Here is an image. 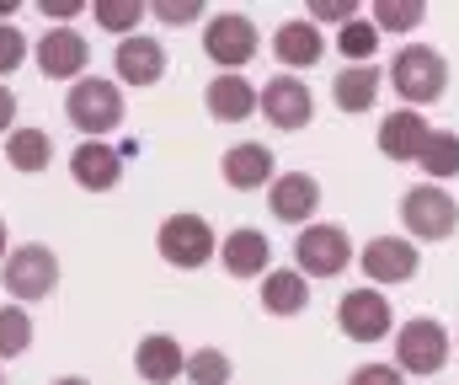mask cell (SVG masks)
<instances>
[{
	"mask_svg": "<svg viewBox=\"0 0 459 385\" xmlns=\"http://www.w3.org/2000/svg\"><path fill=\"white\" fill-rule=\"evenodd\" d=\"M390 86L401 102L411 108H428L449 92V59L433 48V43H406L395 59H390Z\"/></svg>",
	"mask_w": 459,
	"mask_h": 385,
	"instance_id": "6da1fadb",
	"label": "cell"
},
{
	"mask_svg": "<svg viewBox=\"0 0 459 385\" xmlns=\"http://www.w3.org/2000/svg\"><path fill=\"white\" fill-rule=\"evenodd\" d=\"M401 225L417 241H449L459 231V198L449 188H438V182H417L401 198Z\"/></svg>",
	"mask_w": 459,
	"mask_h": 385,
	"instance_id": "7a4b0ae2",
	"label": "cell"
},
{
	"mask_svg": "<svg viewBox=\"0 0 459 385\" xmlns=\"http://www.w3.org/2000/svg\"><path fill=\"white\" fill-rule=\"evenodd\" d=\"M455 354V337L433 316H411L395 327V370L401 375H438Z\"/></svg>",
	"mask_w": 459,
	"mask_h": 385,
	"instance_id": "3957f363",
	"label": "cell"
},
{
	"mask_svg": "<svg viewBox=\"0 0 459 385\" xmlns=\"http://www.w3.org/2000/svg\"><path fill=\"white\" fill-rule=\"evenodd\" d=\"M65 113H70V124L81 128L86 139H102V134H113V128L123 124V92H117L113 81L81 75V81L70 86V102H65Z\"/></svg>",
	"mask_w": 459,
	"mask_h": 385,
	"instance_id": "277c9868",
	"label": "cell"
},
{
	"mask_svg": "<svg viewBox=\"0 0 459 385\" xmlns=\"http://www.w3.org/2000/svg\"><path fill=\"white\" fill-rule=\"evenodd\" d=\"M358 267L368 278V289H395V284H411L417 267H422V252L411 236H374L363 252H358Z\"/></svg>",
	"mask_w": 459,
	"mask_h": 385,
	"instance_id": "5b68a950",
	"label": "cell"
},
{
	"mask_svg": "<svg viewBox=\"0 0 459 385\" xmlns=\"http://www.w3.org/2000/svg\"><path fill=\"white\" fill-rule=\"evenodd\" d=\"M155 247H160V257L171 267H204L220 241H214V231H209L204 214H166L160 231H155Z\"/></svg>",
	"mask_w": 459,
	"mask_h": 385,
	"instance_id": "8992f818",
	"label": "cell"
},
{
	"mask_svg": "<svg viewBox=\"0 0 459 385\" xmlns=\"http://www.w3.org/2000/svg\"><path fill=\"white\" fill-rule=\"evenodd\" d=\"M256 22L240 16V11H220L214 22H204V54L214 65H225V75H240V65H251L256 54Z\"/></svg>",
	"mask_w": 459,
	"mask_h": 385,
	"instance_id": "52a82bcc",
	"label": "cell"
},
{
	"mask_svg": "<svg viewBox=\"0 0 459 385\" xmlns=\"http://www.w3.org/2000/svg\"><path fill=\"white\" fill-rule=\"evenodd\" d=\"M294 262L305 278H337L352 262V241H347L342 225H305L294 236Z\"/></svg>",
	"mask_w": 459,
	"mask_h": 385,
	"instance_id": "ba28073f",
	"label": "cell"
},
{
	"mask_svg": "<svg viewBox=\"0 0 459 385\" xmlns=\"http://www.w3.org/2000/svg\"><path fill=\"white\" fill-rule=\"evenodd\" d=\"M337 327H342V337L352 343H379V337H390V327H395V316H390V300H385V289H347L342 300H337Z\"/></svg>",
	"mask_w": 459,
	"mask_h": 385,
	"instance_id": "9c48e42d",
	"label": "cell"
},
{
	"mask_svg": "<svg viewBox=\"0 0 459 385\" xmlns=\"http://www.w3.org/2000/svg\"><path fill=\"white\" fill-rule=\"evenodd\" d=\"M0 284H5L16 300H48V294L59 289V257L48 252V247H16V252L5 257Z\"/></svg>",
	"mask_w": 459,
	"mask_h": 385,
	"instance_id": "30bf717a",
	"label": "cell"
},
{
	"mask_svg": "<svg viewBox=\"0 0 459 385\" xmlns=\"http://www.w3.org/2000/svg\"><path fill=\"white\" fill-rule=\"evenodd\" d=\"M262 118H267L273 128H283V134L310 128V118H316L310 86H305L299 75H273V81L262 86Z\"/></svg>",
	"mask_w": 459,
	"mask_h": 385,
	"instance_id": "8fae6325",
	"label": "cell"
},
{
	"mask_svg": "<svg viewBox=\"0 0 459 385\" xmlns=\"http://www.w3.org/2000/svg\"><path fill=\"white\" fill-rule=\"evenodd\" d=\"M267 209H273V220H283V225H316V209H321V182L310 177V171H283L273 188H267Z\"/></svg>",
	"mask_w": 459,
	"mask_h": 385,
	"instance_id": "7c38bea8",
	"label": "cell"
},
{
	"mask_svg": "<svg viewBox=\"0 0 459 385\" xmlns=\"http://www.w3.org/2000/svg\"><path fill=\"white\" fill-rule=\"evenodd\" d=\"M86 59H91V48H86V38L75 27H48L38 38V70L48 81H81Z\"/></svg>",
	"mask_w": 459,
	"mask_h": 385,
	"instance_id": "4fadbf2b",
	"label": "cell"
},
{
	"mask_svg": "<svg viewBox=\"0 0 459 385\" xmlns=\"http://www.w3.org/2000/svg\"><path fill=\"white\" fill-rule=\"evenodd\" d=\"M273 54H278V65L294 75V70L321 65L326 38H321V27H316L310 16H294V22H278V32H273Z\"/></svg>",
	"mask_w": 459,
	"mask_h": 385,
	"instance_id": "5bb4252c",
	"label": "cell"
},
{
	"mask_svg": "<svg viewBox=\"0 0 459 385\" xmlns=\"http://www.w3.org/2000/svg\"><path fill=\"white\" fill-rule=\"evenodd\" d=\"M70 177H75L86 193H108V188H117V177H123L117 144H108V139H81V150L70 155Z\"/></svg>",
	"mask_w": 459,
	"mask_h": 385,
	"instance_id": "9a60e30c",
	"label": "cell"
},
{
	"mask_svg": "<svg viewBox=\"0 0 459 385\" xmlns=\"http://www.w3.org/2000/svg\"><path fill=\"white\" fill-rule=\"evenodd\" d=\"M428 139H433V128H428V118L417 108H395L379 124V155L385 161H417L428 150Z\"/></svg>",
	"mask_w": 459,
	"mask_h": 385,
	"instance_id": "2e32d148",
	"label": "cell"
},
{
	"mask_svg": "<svg viewBox=\"0 0 459 385\" xmlns=\"http://www.w3.org/2000/svg\"><path fill=\"white\" fill-rule=\"evenodd\" d=\"M113 65H117V81H123V86H155V81L166 75V48H160L155 38L134 32V38L117 43Z\"/></svg>",
	"mask_w": 459,
	"mask_h": 385,
	"instance_id": "e0dca14e",
	"label": "cell"
},
{
	"mask_svg": "<svg viewBox=\"0 0 459 385\" xmlns=\"http://www.w3.org/2000/svg\"><path fill=\"white\" fill-rule=\"evenodd\" d=\"M220 171H225L230 188H240V193H251V188H273V182H278V171H273V150H267V144H256V139L230 144Z\"/></svg>",
	"mask_w": 459,
	"mask_h": 385,
	"instance_id": "ac0fdd59",
	"label": "cell"
},
{
	"mask_svg": "<svg viewBox=\"0 0 459 385\" xmlns=\"http://www.w3.org/2000/svg\"><path fill=\"white\" fill-rule=\"evenodd\" d=\"M204 102H209V113L220 118V124H246L256 108H262V92L246 81V75H214L209 81V92H204Z\"/></svg>",
	"mask_w": 459,
	"mask_h": 385,
	"instance_id": "d6986e66",
	"label": "cell"
},
{
	"mask_svg": "<svg viewBox=\"0 0 459 385\" xmlns=\"http://www.w3.org/2000/svg\"><path fill=\"white\" fill-rule=\"evenodd\" d=\"M220 262H225V273L235 278H267L273 267V241L262 236V231H251V225H240V231H230L225 247H220Z\"/></svg>",
	"mask_w": 459,
	"mask_h": 385,
	"instance_id": "ffe728a7",
	"label": "cell"
},
{
	"mask_svg": "<svg viewBox=\"0 0 459 385\" xmlns=\"http://www.w3.org/2000/svg\"><path fill=\"white\" fill-rule=\"evenodd\" d=\"M134 370H139V381H150V385H171L177 375H187V354H182L177 337L150 332L139 343V354H134Z\"/></svg>",
	"mask_w": 459,
	"mask_h": 385,
	"instance_id": "44dd1931",
	"label": "cell"
},
{
	"mask_svg": "<svg viewBox=\"0 0 459 385\" xmlns=\"http://www.w3.org/2000/svg\"><path fill=\"white\" fill-rule=\"evenodd\" d=\"M310 305V278L299 273V267H273L267 278H262V311H273V316H299Z\"/></svg>",
	"mask_w": 459,
	"mask_h": 385,
	"instance_id": "7402d4cb",
	"label": "cell"
},
{
	"mask_svg": "<svg viewBox=\"0 0 459 385\" xmlns=\"http://www.w3.org/2000/svg\"><path fill=\"white\" fill-rule=\"evenodd\" d=\"M379 86H385V75L374 65H347V70H337V81H332V102L342 113H368L379 102Z\"/></svg>",
	"mask_w": 459,
	"mask_h": 385,
	"instance_id": "603a6c76",
	"label": "cell"
},
{
	"mask_svg": "<svg viewBox=\"0 0 459 385\" xmlns=\"http://www.w3.org/2000/svg\"><path fill=\"white\" fill-rule=\"evenodd\" d=\"M48 155H54V139L43 128H11L5 134V161L16 171H48Z\"/></svg>",
	"mask_w": 459,
	"mask_h": 385,
	"instance_id": "cb8c5ba5",
	"label": "cell"
},
{
	"mask_svg": "<svg viewBox=\"0 0 459 385\" xmlns=\"http://www.w3.org/2000/svg\"><path fill=\"white\" fill-rule=\"evenodd\" d=\"M417 166L428 171V182H455L459 177V134L455 128H433V139H428V150L417 155Z\"/></svg>",
	"mask_w": 459,
	"mask_h": 385,
	"instance_id": "d4e9b609",
	"label": "cell"
},
{
	"mask_svg": "<svg viewBox=\"0 0 459 385\" xmlns=\"http://www.w3.org/2000/svg\"><path fill=\"white\" fill-rule=\"evenodd\" d=\"M368 22L379 32H411L417 22H428V5L422 0H374L368 5Z\"/></svg>",
	"mask_w": 459,
	"mask_h": 385,
	"instance_id": "484cf974",
	"label": "cell"
},
{
	"mask_svg": "<svg viewBox=\"0 0 459 385\" xmlns=\"http://www.w3.org/2000/svg\"><path fill=\"white\" fill-rule=\"evenodd\" d=\"M379 38H385V32H379L368 16H352L342 32H337V48H342L347 65H368V59H374V48H379Z\"/></svg>",
	"mask_w": 459,
	"mask_h": 385,
	"instance_id": "4316f807",
	"label": "cell"
},
{
	"mask_svg": "<svg viewBox=\"0 0 459 385\" xmlns=\"http://www.w3.org/2000/svg\"><path fill=\"white\" fill-rule=\"evenodd\" d=\"M32 348V316L22 305H0V359H16Z\"/></svg>",
	"mask_w": 459,
	"mask_h": 385,
	"instance_id": "83f0119b",
	"label": "cell"
},
{
	"mask_svg": "<svg viewBox=\"0 0 459 385\" xmlns=\"http://www.w3.org/2000/svg\"><path fill=\"white\" fill-rule=\"evenodd\" d=\"M91 16H97L108 32H117V38H134L144 5H139V0H91Z\"/></svg>",
	"mask_w": 459,
	"mask_h": 385,
	"instance_id": "f1b7e54d",
	"label": "cell"
},
{
	"mask_svg": "<svg viewBox=\"0 0 459 385\" xmlns=\"http://www.w3.org/2000/svg\"><path fill=\"white\" fill-rule=\"evenodd\" d=\"M187 381L193 385H230V359L220 348H198L187 354Z\"/></svg>",
	"mask_w": 459,
	"mask_h": 385,
	"instance_id": "f546056e",
	"label": "cell"
},
{
	"mask_svg": "<svg viewBox=\"0 0 459 385\" xmlns=\"http://www.w3.org/2000/svg\"><path fill=\"white\" fill-rule=\"evenodd\" d=\"M150 16H160L166 27H187L193 16H204V0H155Z\"/></svg>",
	"mask_w": 459,
	"mask_h": 385,
	"instance_id": "4dcf8cb0",
	"label": "cell"
},
{
	"mask_svg": "<svg viewBox=\"0 0 459 385\" xmlns=\"http://www.w3.org/2000/svg\"><path fill=\"white\" fill-rule=\"evenodd\" d=\"M22 59H27V38H22V27L0 22V75H11Z\"/></svg>",
	"mask_w": 459,
	"mask_h": 385,
	"instance_id": "1f68e13d",
	"label": "cell"
},
{
	"mask_svg": "<svg viewBox=\"0 0 459 385\" xmlns=\"http://www.w3.org/2000/svg\"><path fill=\"white\" fill-rule=\"evenodd\" d=\"M305 16H310V22H316V27H321V22H352V16H358V5H352V0H310V5H305Z\"/></svg>",
	"mask_w": 459,
	"mask_h": 385,
	"instance_id": "d6a6232c",
	"label": "cell"
},
{
	"mask_svg": "<svg viewBox=\"0 0 459 385\" xmlns=\"http://www.w3.org/2000/svg\"><path fill=\"white\" fill-rule=\"evenodd\" d=\"M347 385H406V375H401L395 364H358Z\"/></svg>",
	"mask_w": 459,
	"mask_h": 385,
	"instance_id": "836d02e7",
	"label": "cell"
},
{
	"mask_svg": "<svg viewBox=\"0 0 459 385\" xmlns=\"http://www.w3.org/2000/svg\"><path fill=\"white\" fill-rule=\"evenodd\" d=\"M86 11V0H43V16H75Z\"/></svg>",
	"mask_w": 459,
	"mask_h": 385,
	"instance_id": "e575fe53",
	"label": "cell"
},
{
	"mask_svg": "<svg viewBox=\"0 0 459 385\" xmlns=\"http://www.w3.org/2000/svg\"><path fill=\"white\" fill-rule=\"evenodd\" d=\"M11 118H16V97H11V86H0V134L11 128Z\"/></svg>",
	"mask_w": 459,
	"mask_h": 385,
	"instance_id": "d590c367",
	"label": "cell"
},
{
	"mask_svg": "<svg viewBox=\"0 0 459 385\" xmlns=\"http://www.w3.org/2000/svg\"><path fill=\"white\" fill-rule=\"evenodd\" d=\"M54 385H91V381H81V375H65V381H54Z\"/></svg>",
	"mask_w": 459,
	"mask_h": 385,
	"instance_id": "8d00e7d4",
	"label": "cell"
},
{
	"mask_svg": "<svg viewBox=\"0 0 459 385\" xmlns=\"http://www.w3.org/2000/svg\"><path fill=\"white\" fill-rule=\"evenodd\" d=\"M16 11V0H0V16H11Z\"/></svg>",
	"mask_w": 459,
	"mask_h": 385,
	"instance_id": "74e56055",
	"label": "cell"
},
{
	"mask_svg": "<svg viewBox=\"0 0 459 385\" xmlns=\"http://www.w3.org/2000/svg\"><path fill=\"white\" fill-rule=\"evenodd\" d=\"M0 257H5V225H0Z\"/></svg>",
	"mask_w": 459,
	"mask_h": 385,
	"instance_id": "f35d334b",
	"label": "cell"
},
{
	"mask_svg": "<svg viewBox=\"0 0 459 385\" xmlns=\"http://www.w3.org/2000/svg\"><path fill=\"white\" fill-rule=\"evenodd\" d=\"M455 348H459V332H455Z\"/></svg>",
	"mask_w": 459,
	"mask_h": 385,
	"instance_id": "ab89813d",
	"label": "cell"
},
{
	"mask_svg": "<svg viewBox=\"0 0 459 385\" xmlns=\"http://www.w3.org/2000/svg\"><path fill=\"white\" fill-rule=\"evenodd\" d=\"M0 385H5V375H0Z\"/></svg>",
	"mask_w": 459,
	"mask_h": 385,
	"instance_id": "60d3db41",
	"label": "cell"
}]
</instances>
